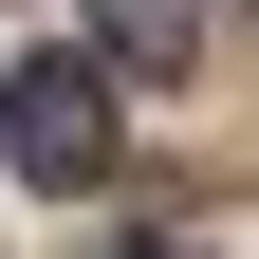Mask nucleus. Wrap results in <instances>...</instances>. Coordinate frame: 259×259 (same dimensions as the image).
Returning <instances> with one entry per match:
<instances>
[{
    "label": "nucleus",
    "mask_w": 259,
    "mask_h": 259,
    "mask_svg": "<svg viewBox=\"0 0 259 259\" xmlns=\"http://www.w3.org/2000/svg\"><path fill=\"white\" fill-rule=\"evenodd\" d=\"M0 148H19V185H111V56H19Z\"/></svg>",
    "instance_id": "1"
},
{
    "label": "nucleus",
    "mask_w": 259,
    "mask_h": 259,
    "mask_svg": "<svg viewBox=\"0 0 259 259\" xmlns=\"http://www.w3.org/2000/svg\"><path fill=\"white\" fill-rule=\"evenodd\" d=\"M93 19H111V56H130V74H185L222 0H93Z\"/></svg>",
    "instance_id": "2"
},
{
    "label": "nucleus",
    "mask_w": 259,
    "mask_h": 259,
    "mask_svg": "<svg viewBox=\"0 0 259 259\" xmlns=\"http://www.w3.org/2000/svg\"><path fill=\"white\" fill-rule=\"evenodd\" d=\"M130 259H185V241H130Z\"/></svg>",
    "instance_id": "3"
}]
</instances>
